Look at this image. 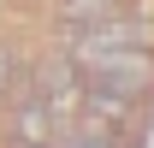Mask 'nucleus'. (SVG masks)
Returning <instances> with one entry per match:
<instances>
[{"label":"nucleus","mask_w":154,"mask_h":148,"mask_svg":"<svg viewBox=\"0 0 154 148\" xmlns=\"http://www.w3.org/2000/svg\"><path fill=\"white\" fill-rule=\"evenodd\" d=\"M83 83H101V89H119V95H142L154 89V48H101V54L77 59Z\"/></svg>","instance_id":"1"},{"label":"nucleus","mask_w":154,"mask_h":148,"mask_svg":"<svg viewBox=\"0 0 154 148\" xmlns=\"http://www.w3.org/2000/svg\"><path fill=\"white\" fill-rule=\"evenodd\" d=\"M65 136V113L42 101L36 89H18L6 107V148H54Z\"/></svg>","instance_id":"2"},{"label":"nucleus","mask_w":154,"mask_h":148,"mask_svg":"<svg viewBox=\"0 0 154 148\" xmlns=\"http://www.w3.org/2000/svg\"><path fill=\"white\" fill-rule=\"evenodd\" d=\"M101 48H154V18H136V12H107V18L71 24V59H89Z\"/></svg>","instance_id":"3"},{"label":"nucleus","mask_w":154,"mask_h":148,"mask_svg":"<svg viewBox=\"0 0 154 148\" xmlns=\"http://www.w3.org/2000/svg\"><path fill=\"white\" fill-rule=\"evenodd\" d=\"M24 83H30V89H36L42 101H54V107L65 113V119L77 113V89H83V71H77V59L65 54V48H59V54H42L36 65L24 71Z\"/></svg>","instance_id":"4"},{"label":"nucleus","mask_w":154,"mask_h":148,"mask_svg":"<svg viewBox=\"0 0 154 148\" xmlns=\"http://www.w3.org/2000/svg\"><path fill=\"white\" fill-rule=\"evenodd\" d=\"M136 95H119V89H101V83H83L77 89V119L89 125H107V130H131L136 125Z\"/></svg>","instance_id":"5"},{"label":"nucleus","mask_w":154,"mask_h":148,"mask_svg":"<svg viewBox=\"0 0 154 148\" xmlns=\"http://www.w3.org/2000/svg\"><path fill=\"white\" fill-rule=\"evenodd\" d=\"M54 148H125L119 142V130H107V125H89V119H77L65 136H59Z\"/></svg>","instance_id":"6"},{"label":"nucleus","mask_w":154,"mask_h":148,"mask_svg":"<svg viewBox=\"0 0 154 148\" xmlns=\"http://www.w3.org/2000/svg\"><path fill=\"white\" fill-rule=\"evenodd\" d=\"M24 71H30V65H24V54H18L6 36H0V107H6V101L24 89Z\"/></svg>","instance_id":"7"},{"label":"nucleus","mask_w":154,"mask_h":148,"mask_svg":"<svg viewBox=\"0 0 154 148\" xmlns=\"http://www.w3.org/2000/svg\"><path fill=\"white\" fill-rule=\"evenodd\" d=\"M65 6V24H89V18H107V12H119L125 0H59Z\"/></svg>","instance_id":"8"}]
</instances>
